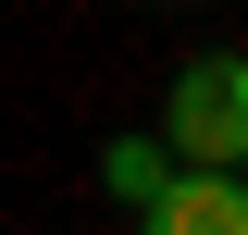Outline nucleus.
<instances>
[{
    "label": "nucleus",
    "instance_id": "nucleus-2",
    "mask_svg": "<svg viewBox=\"0 0 248 235\" xmlns=\"http://www.w3.org/2000/svg\"><path fill=\"white\" fill-rule=\"evenodd\" d=\"M137 235H248V174L174 161V174H161V198H137Z\"/></svg>",
    "mask_w": 248,
    "mask_h": 235
},
{
    "label": "nucleus",
    "instance_id": "nucleus-1",
    "mask_svg": "<svg viewBox=\"0 0 248 235\" xmlns=\"http://www.w3.org/2000/svg\"><path fill=\"white\" fill-rule=\"evenodd\" d=\"M161 148L211 161V174H248V50H199L161 87Z\"/></svg>",
    "mask_w": 248,
    "mask_h": 235
},
{
    "label": "nucleus",
    "instance_id": "nucleus-3",
    "mask_svg": "<svg viewBox=\"0 0 248 235\" xmlns=\"http://www.w3.org/2000/svg\"><path fill=\"white\" fill-rule=\"evenodd\" d=\"M161 174H174V148H161V124H137V136H99V198H161Z\"/></svg>",
    "mask_w": 248,
    "mask_h": 235
}]
</instances>
